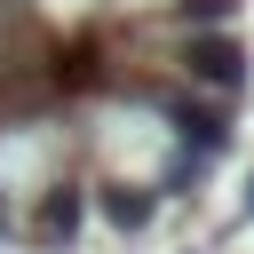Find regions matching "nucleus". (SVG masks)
<instances>
[{
  "mask_svg": "<svg viewBox=\"0 0 254 254\" xmlns=\"http://www.w3.org/2000/svg\"><path fill=\"white\" fill-rule=\"evenodd\" d=\"M175 71H183L198 95H238V87H246V48H238L230 32H190V40L175 48Z\"/></svg>",
  "mask_w": 254,
  "mask_h": 254,
  "instance_id": "obj_2",
  "label": "nucleus"
},
{
  "mask_svg": "<svg viewBox=\"0 0 254 254\" xmlns=\"http://www.w3.org/2000/svg\"><path fill=\"white\" fill-rule=\"evenodd\" d=\"M167 16H175L183 32H222V24L238 16V0H167Z\"/></svg>",
  "mask_w": 254,
  "mask_h": 254,
  "instance_id": "obj_6",
  "label": "nucleus"
},
{
  "mask_svg": "<svg viewBox=\"0 0 254 254\" xmlns=\"http://www.w3.org/2000/svg\"><path fill=\"white\" fill-rule=\"evenodd\" d=\"M238 214H246V222H254V175H246V198H238Z\"/></svg>",
  "mask_w": 254,
  "mask_h": 254,
  "instance_id": "obj_7",
  "label": "nucleus"
},
{
  "mask_svg": "<svg viewBox=\"0 0 254 254\" xmlns=\"http://www.w3.org/2000/svg\"><path fill=\"white\" fill-rule=\"evenodd\" d=\"M103 214H111L119 230H143V222L159 214V190H143V183H103Z\"/></svg>",
  "mask_w": 254,
  "mask_h": 254,
  "instance_id": "obj_5",
  "label": "nucleus"
},
{
  "mask_svg": "<svg viewBox=\"0 0 254 254\" xmlns=\"http://www.w3.org/2000/svg\"><path fill=\"white\" fill-rule=\"evenodd\" d=\"M103 87H111L103 40H87V32H79V40H56V48H48V95H64V103H71V95H103Z\"/></svg>",
  "mask_w": 254,
  "mask_h": 254,
  "instance_id": "obj_3",
  "label": "nucleus"
},
{
  "mask_svg": "<svg viewBox=\"0 0 254 254\" xmlns=\"http://www.w3.org/2000/svg\"><path fill=\"white\" fill-rule=\"evenodd\" d=\"M159 111H167V127H175V143L190 151V159H214L222 143H230V111H222V95H198V87H143Z\"/></svg>",
  "mask_w": 254,
  "mask_h": 254,
  "instance_id": "obj_1",
  "label": "nucleus"
},
{
  "mask_svg": "<svg viewBox=\"0 0 254 254\" xmlns=\"http://www.w3.org/2000/svg\"><path fill=\"white\" fill-rule=\"evenodd\" d=\"M32 238H48V246H71V238H79V183H71V175H64V183H48Z\"/></svg>",
  "mask_w": 254,
  "mask_h": 254,
  "instance_id": "obj_4",
  "label": "nucleus"
},
{
  "mask_svg": "<svg viewBox=\"0 0 254 254\" xmlns=\"http://www.w3.org/2000/svg\"><path fill=\"white\" fill-rule=\"evenodd\" d=\"M0 230H8V206H0Z\"/></svg>",
  "mask_w": 254,
  "mask_h": 254,
  "instance_id": "obj_8",
  "label": "nucleus"
}]
</instances>
